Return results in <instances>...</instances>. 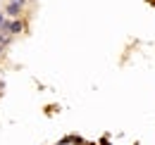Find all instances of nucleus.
Returning a JSON list of instances; mask_svg holds the SVG:
<instances>
[{"label":"nucleus","mask_w":155,"mask_h":145,"mask_svg":"<svg viewBox=\"0 0 155 145\" xmlns=\"http://www.w3.org/2000/svg\"><path fill=\"white\" fill-rule=\"evenodd\" d=\"M0 29H2L5 34H7V31H12V34H19V31H21V21H19V19H12V21H5V24H2Z\"/></svg>","instance_id":"nucleus-1"},{"label":"nucleus","mask_w":155,"mask_h":145,"mask_svg":"<svg viewBox=\"0 0 155 145\" xmlns=\"http://www.w3.org/2000/svg\"><path fill=\"white\" fill-rule=\"evenodd\" d=\"M21 12V5H17V2H12L10 7H7V17H17Z\"/></svg>","instance_id":"nucleus-2"},{"label":"nucleus","mask_w":155,"mask_h":145,"mask_svg":"<svg viewBox=\"0 0 155 145\" xmlns=\"http://www.w3.org/2000/svg\"><path fill=\"white\" fill-rule=\"evenodd\" d=\"M2 24H5V19H2V14H0V26H2Z\"/></svg>","instance_id":"nucleus-3"}]
</instances>
